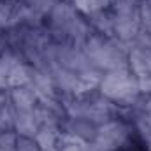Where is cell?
I'll return each mask as SVG.
<instances>
[{
    "instance_id": "obj_1",
    "label": "cell",
    "mask_w": 151,
    "mask_h": 151,
    "mask_svg": "<svg viewBox=\"0 0 151 151\" xmlns=\"http://www.w3.org/2000/svg\"><path fill=\"white\" fill-rule=\"evenodd\" d=\"M84 55L90 63L109 72L125 69V53L114 40H104L99 35H91L84 42Z\"/></svg>"
},
{
    "instance_id": "obj_2",
    "label": "cell",
    "mask_w": 151,
    "mask_h": 151,
    "mask_svg": "<svg viewBox=\"0 0 151 151\" xmlns=\"http://www.w3.org/2000/svg\"><path fill=\"white\" fill-rule=\"evenodd\" d=\"M100 90L102 95L116 104H130L137 93H139V84L135 76L130 74L127 69H118L111 70L104 79L100 81Z\"/></svg>"
},
{
    "instance_id": "obj_3",
    "label": "cell",
    "mask_w": 151,
    "mask_h": 151,
    "mask_svg": "<svg viewBox=\"0 0 151 151\" xmlns=\"http://www.w3.org/2000/svg\"><path fill=\"white\" fill-rule=\"evenodd\" d=\"M127 135H128V128L121 121H107L97 130V134L93 137V142L90 144V151L118 150L127 141Z\"/></svg>"
},
{
    "instance_id": "obj_4",
    "label": "cell",
    "mask_w": 151,
    "mask_h": 151,
    "mask_svg": "<svg viewBox=\"0 0 151 151\" xmlns=\"http://www.w3.org/2000/svg\"><path fill=\"white\" fill-rule=\"evenodd\" d=\"M130 67L132 74L135 76L139 91H151V53L135 47L130 51Z\"/></svg>"
},
{
    "instance_id": "obj_5",
    "label": "cell",
    "mask_w": 151,
    "mask_h": 151,
    "mask_svg": "<svg viewBox=\"0 0 151 151\" xmlns=\"http://www.w3.org/2000/svg\"><path fill=\"white\" fill-rule=\"evenodd\" d=\"M113 32L123 40L135 37L139 34V14H116V18L113 19Z\"/></svg>"
},
{
    "instance_id": "obj_6",
    "label": "cell",
    "mask_w": 151,
    "mask_h": 151,
    "mask_svg": "<svg viewBox=\"0 0 151 151\" xmlns=\"http://www.w3.org/2000/svg\"><path fill=\"white\" fill-rule=\"evenodd\" d=\"M77 18L74 12V9L67 4H58L51 9V27L55 32L67 35L70 25L74 23V19Z\"/></svg>"
},
{
    "instance_id": "obj_7",
    "label": "cell",
    "mask_w": 151,
    "mask_h": 151,
    "mask_svg": "<svg viewBox=\"0 0 151 151\" xmlns=\"http://www.w3.org/2000/svg\"><path fill=\"white\" fill-rule=\"evenodd\" d=\"M14 127H16V130H18V134L21 137L34 139L37 130L40 128L35 109H32V111H18L16 113V119H14Z\"/></svg>"
},
{
    "instance_id": "obj_8",
    "label": "cell",
    "mask_w": 151,
    "mask_h": 151,
    "mask_svg": "<svg viewBox=\"0 0 151 151\" xmlns=\"http://www.w3.org/2000/svg\"><path fill=\"white\" fill-rule=\"evenodd\" d=\"M58 139H60V134L55 123L42 125L35 134V142L42 151H53L55 146L58 144Z\"/></svg>"
},
{
    "instance_id": "obj_9",
    "label": "cell",
    "mask_w": 151,
    "mask_h": 151,
    "mask_svg": "<svg viewBox=\"0 0 151 151\" xmlns=\"http://www.w3.org/2000/svg\"><path fill=\"white\" fill-rule=\"evenodd\" d=\"M11 99L18 111H32L34 104L37 100V95H35L34 88H30V86H18L12 90Z\"/></svg>"
},
{
    "instance_id": "obj_10",
    "label": "cell",
    "mask_w": 151,
    "mask_h": 151,
    "mask_svg": "<svg viewBox=\"0 0 151 151\" xmlns=\"http://www.w3.org/2000/svg\"><path fill=\"white\" fill-rule=\"evenodd\" d=\"M34 70H30L23 63H16L7 76V88H18V86H27L32 81Z\"/></svg>"
},
{
    "instance_id": "obj_11",
    "label": "cell",
    "mask_w": 151,
    "mask_h": 151,
    "mask_svg": "<svg viewBox=\"0 0 151 151\" xmlns=\"http://www.w3.org/2000/svg\"><path fill=\"white\" fill-rule=\"evenodd\" d=\"M56 146H60L58 151H90V144H88L84 139L77 137V135L70 134V132L60 135Z\"/></svg>"
},
{
    "instance_id": "obj_12",
    "label": "cell",
    "mask_w": 151,
    "mask_h": 151,
    "mask_svg": "<svg viewBox=\"0 0 151 151\" xmlns=\"http://www.w3.org/2000/svg\"><path fill=\"white\" fill-rule=\"evenodd\" d=\"M69 132L70 134H74L77 137H81V139H93L95 137V134H97V130L91 127V123L88 121V119H81V118H74L72 119V123H70V127H69Z\"/></svg>"
},
{
    "instance_id": "obj_13",
    "label": "cell",
    "mask_w": 151,
    "mask_h": 151,
    "mask_svg": "<svg viewBox=\"0 0 151 151\" xmlns=\"http://www.w3.org/2000/svg\"><path fill=\"white\" fill-rule=\"evenodd\" d=\"M107 4H109V0H74L76 9H79L84 14H95Z\"/></svg>"
},
{
    "instance_id": "obj_14",
    "label": "cell",
    "mask_w": 151,
    "mask_h": 151,
    "mask_svg": "<svg viewBox=\"0 0 151 151\" xmlns=\"http://www.w3.org/2000/svg\"><path fill=\"white\" fill-rule=\"evenodd\" d=\"M18 62L14 60L12 55H4L0 58V88H5L7 86V76L11 72V69L16 65Z\"/></svg>"
},
{
    "instance_id": "obj_15",
    "label": "cell",
    "mask_w": 151,
    "mask_h": 151,
    "mask_svg": "<svg viewBox=\"0 0 151 151\" xmlns=\"http://www.w3.org/2000/svg\"><path fill=\"white\" fill-rule=\"evenodd\" d=\"M14 119H16V113L12 111V107L5 102L4 107L0 109V130L7 132L9 128L14 127Z\"/></svg>"
},
{
    "instance_id": "obj_16",
    "label": "cell",
    "mask_w": 151,
    "mask_h": 151,
    "mask_svg": "<svg viewBox=\"0 0 151 151\" xmlns=\"http://www.w3.org/2000/svg\"><path fill=\"white\" fill-rule=\"evenodd\" d=\"M25 5L37 14H44L55 7V0H25Z\"/></svg>"
},
{
    "instance_id": "obj_17",
    "label": "cell",
    "mask_w": 151,
    "mask_h": 151,
    "mask_svg": "<svg viewBox=\"0 0 151 151\" xmlns=\"http://www.w3.org/2000/svg\"><path fill=\"white\" fill-rule=\"evenodd\" d=\"M91 16H93V23L99 27L100 32H104V34H107V35L113 34V19H109L106 14H99V12H95V14H91Z\"/></svg>"
},
{
    "instance_id": "obj_18",
    "label": "cell",
    "mask_w": 151,
    "mask_h": 151,
    "mask_svg": "<svg viewBox=\"0 0 151 151\" xmlns=\"http://www.w3.org/2000/svg\"><path fill=\"white\" fill-rule=\"evenodd\" d=\"M113 4L116 14H130L134 12V4L135 0H109Z\"/></svg>"
},
{
    "instance_id": "obj_19",
    "label": "cell",
    "mask_w": 151,
    "mask_h": 151,
    "mask_svg": "<svg viewBox=\"0 0 151 151\" xmlns=\"http://www.w3.org/2000/svg\"><path fill=\"white\" fill-rule=\"evenodd\" d=\"M16 135L9 134V132H4L0 134V151H16Z\"/></svg>"
},
{
    "instance_id": "obj_20",
    "label": "cell",
    "mask_w": 151,
    "mask_h": 151,
    "mask_svg": "<svg viewBox=\"0 0 151 151\" xmlns=\"http://www.w3.org/2000/svg\"><path fill=\"white\" fill-rule=\"evenodd\" d=\"M12 25V5L0 4V28Z\"/></svg>"
},
{
    "instance_id": "obj_21",
    "label": "cell",
    "mask_w": 151,
    "mask_h": 151,
    "mask_svg": "<svg viewBox=\"0 0 151 151\" xmlns=\"http://www.w3.org/2000/svg\"><path fill=\"white\" fill-rule=\"evenodd\" d=\"M39 150L40 148L37 146V142L34 144V141L28 139V137H21L16 144V151H39Z\"/></svg>"
},
{
    "instance_id": "obj_22",
    "label": "cell",
    "mask_w": 151,
    "mask_h": 151,
    "mask_svg": "<svg viewBox=\"0 0 151 151\" xmlns=\"http://www.w3.org/2000/svg\"><path fill=\"white\" fill-rule=\"evenodd\" d=\"M139 19H142L148 27L151 28V0L144 2L141 5V11H139Z\"/></svg>"
},
{
    "instance_id": "obj_23",
    "label": "cell",
    "mask_w": 151,
    "mask_h": 151,
    "mask_svg": "<svg viewBox=\"0 0 151 151\" xmlns=\"http://www.w3.org/2000/svg\"><path fill=\"white\" fill-rule=\"evenodd\" d=\"M4 104H5V99H4V95H2V93H0V109H2V107H4Z\"/></svg>"
},
{
    "instance_id": "obj_24",
    "label": "cell",
    "mask_w": 151,
    "mask_h": 151,
    "mask_svg": "<svg viewBox=\"0 0 151 151\" xmlns=\"http://www.w3.org/2000/svg\"><path fill=\"white\" fill-rule=\"evenodd\" d=\"M148 111L151 113V99H150V102H148Z\"/></svg>"
}]
</instances>
